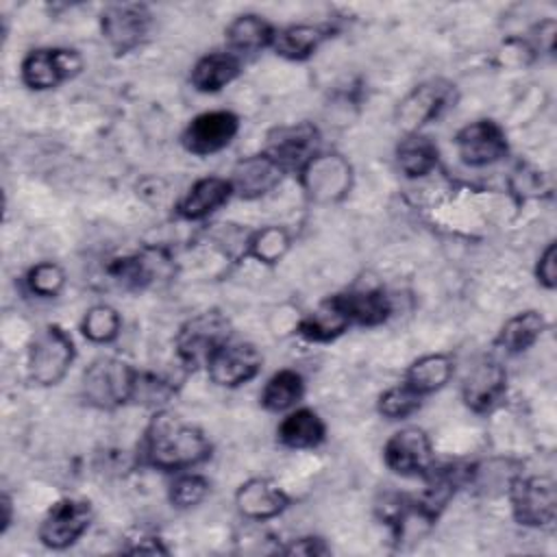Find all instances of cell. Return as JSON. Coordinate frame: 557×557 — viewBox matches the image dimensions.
<instances>
[{
	"instance_id": "cell-1",
	"label": "cell",
	"mask_w": 557,
	"mask_h": 557,
	"mask_svg": "<svg viewBox=\"0 0 557 557\" xmlns=\"http://www.w3.org/2000/svg\"><path fill=\"white\" fill-rule=\"evenodd\" d=\"M209 440L205 433L174 413H157L144 437V457L163 470H181L209 457Z\"/></svg>"
},
{
	"instance_id": "cell-2",
	"label": "cell",
	"mask_w": 557,
	"mask_h": 557,
	"mask_svg": "<svg viewBox=\"0 0 557 557\" xmlns=\"http://www.w3.org/2000/svg\"><path fill=\"white\" fill-rule=\"evenodd\" d=\"M135 376L137 372L128 363L120 359L102 357V359H96L85 370L81 381V394L89 405L100 409H111L133 398Z\"/></svg>"
},
{
	"instance_id": "cell-3",
	"label": "cell",
	"mask_w": 557,
	"mask_h": 557,
	"mask_svg": "<svg viewBox=\"0 0 557 557\" xmlns=\"http://www.w3.org/2000/svg\"><path fill=\"white\" fill-rule=\"evenodd\" d=\"M231 324L228 320L218 311H205L187 320L178 335H176V348L183 363L189 368L207 366L209 359L228 342Z\"/></svg>"
},
{
	"instance_id": "cell-4",
	"label": "cell",
	"mask_w": 557,
	"mask_h": 557,
	"mask_svg": "<svg viewBox=\"0 0 557 557\" xmlns=\"http://www.w3.org/2000/svg\"><path fill=\"white\" fill-rule=\"evenodd\" d=\"M74 359L72 337L57 324L44 326L28 348V374L39 385H57Z\"/></svg>"
},
{
	"instance_id": "cell-5",
	"label": "cell",
	"mask_w": 557,
	"mask_h": 557,
	"mask_svg": "<svg viewBox=\"0 0 557 557\" xmlns=\"http://www.w3.org/2000/svg\"><path fill=\"white\" fill-rule=\"evenodd\" d=\"M513 518L527 527H544L555 520V483L548 476H522L511 483Z\"/></svg>"
},
{
	"instance_id": "cell-6",
	"label": "cell",
	"mask_w": 557,
	"mask_h": 557,
	"mask_svg": "<svg viewBox=\"0 0 557 557\" xmlns=\"http://www.w3.org/2000/svg\"><path fill=\"white\" fill-rule=\"evenodd\" d=\"M91 505L78 498L57 500L39 524V540L50 548H65L74 544L89 527Z\"/></svg>"
},
{
	"instance_id": "cell-7",
	"label": "cell",
	"mask_w": 557,
	"mask_h": 557,
	"mask_svg": "<svg viewBox=\"0 0 557 557\" xmlns=\"http://www.w3.org/2000/svg\"><path fill=\"white\" fill-rule=\"evenodd\" d=\"M83 67L78 52L61 48L33 50L22 61V81L30 89H52Z\"/></svg>"
},
{
	"instance_id": "cell-8",
	"label": "cell",
	"mask_w": 557,
	"mask_h": 557,
	"mask_svg": "<svg viewBox=\"0 0 557 557\" xmlns=\"http://www.w3.org/2000/svg\"><path fill=\"white\" fill-rule=\"evenodd\" d=\"M239 120L231 111H207L196 115L183 133V146L194 154H213L237 135Z\"/></svg>"
},
{
	"instance_id": "cell-9",
	"label": "cell",
	"mask_w": 557,
	"mask_h": 557,
	"mask_svg": "<svg viewBox=\"0 0 557 557\" xmlns=\"http://www.w3.org/2000/svg\"><path fill=\"white\" fill-rule=\"evenodd\" d=\"M383 457L387 468H392L398 474H418L426 472L431 468L433 450L426 433L418 426H407L394 433L385 448Z\"/></svg>"
},
{
	"instance_id": "cell-10",
	"label": "cell",
	"mask_w": 557,
	"mask_h": 557,
	"mask_svg": "<svg viewBox=\"0 0 557 557\" xmlns=\"http://www.w3.org/2000/svg\"><path fill=\"white\" fill-rule=\"evenodd\" d=\"M150 26V13L144 4H115L102 13V35L117 54L133 50Z\"/></svg>"
},
{
	"instance_id": "cell-11",
	"label": "cell",
	"mask_w": 557,
	"mask_h": 557,
	"mask_svg": "<svg viewBox=\"0 0 557 557\" xmlns=\"http://www.w3.org/2000/svg\"><path fill=\"white\" fill-rule=\"evenodd\" d=\"M457 152L468 165H487L507 152L505 133L496 122L479 120L457 133Z\"/></svg>"
},
{
	"instance_id": "cell-12",
	"label": "cell",
	"mask_w": 557,
	"mask_h": 557,
	"mask_svg": "<svg viewBox=\"0 0 557 557\" xmlns=\"http://www.w3.org/2000/svg\"><path fill=\"white\" fill-rule=\"evenodd\" d=\"M261 368V355L250 344L226 342L207 363L209 376L222 387H237L250 381Z\"/></svg>"
},
{
	"instance_id": "cell-13",
	"label": "cell",
	"mask_w": 557,
	"mask_h": 557,
	"mask_svg": "<svg viewBox=\"0 0 557 557\" xmlns=\"http://www.w3.org/2000/svg\"><path fill=\"white\" fill-rule=\"evenodd\" d=\"M318 144V131L311 124H298L289 128H278L270 135L265 154L272 157L285 172L305 170L313 159Z\"/></svg>"
},
{
	"instance_id": "cell-14",
	"label": "cell",
	"mask_w": 557,
	"mask_h": 557,
	"mask_svg": "<svg viewBox=\"0 0 557 557\" xmlns=\"http://www.w3.org/2000/svg\"><path fill=\"white\" fill-rule=\"evenodd\" d=\"M168 257L161 250H141L109 263L107 272L124 289H144L168 272Z\"/></svg>"
},
{
	"instance_id": "cell-15",
	"label": "cell",
	"mask_w": 557,
	"mask_h": 557,
	"mask_svg": "<svg viewBox=\"0 0 557 557\" xmlns=\"http://www.w3.org/2000/svg\"><path fill=\"white\" fill-rule=\"evenodd\" d=\"M505 383L507 374L503 366L496 361H483L474 366V370L463 381V403L472 411H490L505 396Z\"/></svg>"
},
{
	"instance_id": "cell-16",
	"label": "cell",
	"mask_w": 557,
	"mask_h": 557,
	"mask_svg": "<svg viewBox=\"0 0 557 557\" xmlns=\"http://www.w3.org/2000/svg\"><path fill=\"white\" fill-rule=\"evenodd\" d=\"M237 509L252 520H265L281 513L289 498L287 494L268 479H250L239 485L235 494Z\"/></svg>"
},
{
	"instance_id": "cell-17",
	"label": "cell",
	"mask_w": 557,
	"mask_h": 557,
	"mask_svg": "<svg viewBox=\"0 0 557 557\" xmlns=\"http://www.w3.org/2000/svg\"><path fill=\"white\" fill-rule=\"evenodd\" d=\"M283 168L268 154H257L239 161L233 170V189L244 198H257L270 191L283 176Z\"/></svg>"
},
{
	"instance_id": "cell-18",
	"label": "cell",
	"mask_w": 557,
	"mask_h": 557,
	"mask_svg": "<svg viewBox=\"0 0 557 557\" xmlns=\"http://www.w3.org/2000/svg\"><path fill=\"white\" fill-rule=\"evenodd\" d=\"M305 174V183L311 196L315 198H324L331 200L335 196H342L348 187V165L335 157V154H326V157H313L307 168L302 170Z\"/></svg>"
},
{
	"instance_id": "cell-19",
	"label": "cell",
	"mask_w": 557,
	"mask_h": 557,
	"mask_svg": "<svg viewBox=\"0 0 557 557\" xmlns=\"http://www.w3.org/2000/svg\"><path fill=\"white\" fill-rule=\"evenodd\" d=\"M233 194V185L220 176H207L196 181L185 198L178 202V213L187 220H200L222 207Z\"/></svg>"
},
{
	"instance_id": "cell-20",
	"label": "cell",
	"mask_w": 557,
	"mask_h": 557,
	"mask_svg": "<svg viewBox=\"0 0 557 557\" xmlns=\"http://www.w3.org/2000/svg\"><path fill=\"white\" fill-rule=\"evenodd\" d=\"M333 298L346 313L348 322L374 326V324H381L383 320H387V315L392 313V305H389L387 296L379 289L348 292V294L333 296Z\"/></svg>"
},
{
	"instance_id": "cell-21",
	"label": "cell",
	"mask_w": 557,
	"mask_h": 557,
	"mask_svg": "<svg viewBox=\"0 0 557 557\" xmlns=\"http://www.w3.org/2000/svg\"><path fill=\"white\" fill-rule=\"evenodd\" d=\"M453 359L448 355H424L420 359H416L405 374V385H409L413 392H418L420 396L431 394L440 387H444L448 383V379L453 376Z\"/></svg>"
},
{
	"instance_id": "cell-22",
	"label": "cell",
	"mask_w": 557,
	"mask_h": 557,
	"mask_svg": "<svg viewBox=\"0 0 557 557\" xmlns=\"http://www.w3.org/2000/svg\"><path fill=\"white\" fill-rule=\"evenodd\" d=\"M278 440L289 448H313L324 440V422L311 409H296L278 424Z\"/></svg>"
},
{
	"instance_id": "cell-23",
	"label": "cell",
	"mask_w": 557,
	"mask_h": 557,
	"mask_svg": "<svg viewBox=\"0 0 557 557\" xmlns=\"http://www.w3.org/2000/svg\"><path fill=\"white\" fill-rule=\"evenodd\" d=\"M239 72V61L233 52H213L202 57L191 70V83L200 91H218L228 85Z\"/></svg>"
},
{
	"instance_id": "cell-24",
	"label": "cell",
	"mask_w": 557,
	"mask_h": 557,
	"mask_svg": "<svg viewBox=\"0 0 557 557\" xmlns=\"http://www.w3.org/2000/svg\"><path fill=\"white\" fill-rule=\"evenodd\" d=\"M274 39V28L259 15H239L226 28V41L235 52H259Z\"/></svg>"
},
{
	"instance_id": "cell-25",
	"label": "cell",
	"mask_w": 557,
	"mask_h": 557,
	"mask_svg": "<svg viewBox=\"0 0 557 557\" xmlns=\"http://www.w3.org/2000/svg\"><path fill=\"white\" fill-rule=\"evenodd\" d=\"M326 37V30L320 26H311V24H296V26H287L278 33H274L272 46L276 50V54L285 57V59H307Z\"/></svg>"
},
{
	"instance_id": "cell-26",
	"label": "cell",
	"mask_w": 557,
	"mask_h": 557,
	"mask_svg": "<svg viewBox=\"0 0 557 557\" xmlns=\"http://www.w3.org/2000/svg\"><path fill=\"white\" fill-rule=\"evenodd\" d=\"M542 331L544 318L537 311H522L503 324L496 344L503 346L507 352H522L535 344Z\"/></svg>"
},
{
	"instance_id": "cell-27",
	"label": "cell",
	"mask_w": 557,
	"mask_h": 557,
	"mask_svg": "<svg viewBox=\"0 0 557 557\" xmlns=\"http://www.w3.org/2000/svg\"><path fill=\"white\" fill-rule=\"evenodd\" d=\"M348 324L350 322L342 307L335 302V298H329L300 322V335H305L311 342H329L344 333Z\"/></svg>"
},
{
	"instance_id": "cell-28",
	"label": "cell",
	"mask_w": 557,
	"mask_h": 557,
	"mask_svg": "<svg viewBox=\"0 0 557 557\" xmlns=\"http://www.w3.org/2000/svg\"><path fill=\"white\" fill-rule=\"evenodd\" d=\"M446 102H448V87L422 85L403 102L400 115L411 126H420L426 120L437 117V113L446 107Z\"/></svg>"
},
{
	"instance_id": "cell-29",
	"label": "cell",
	"mask_w": 557,
	"mask_h": 557,
	"mask_svg": "<svg viewBox=\"0 0 557 557\" xmlns=\"http://www.w3.org/2000/svg\"><path fill=\"white\" fill-rule=\"evenodd\" d=\"M398 165L407 176H424L437 163V148L429 137L409 135L398 144Z\"/></svg>"
},
{
	"instance_id": "cell-30",
	"label": "cell",
	"mask_w": 557,
	"mask_h": 557,
	"mask_svg": "<svg viewBox=\"0 0 557 557\" xmlns=\"http://www.w3.org/2000/svg\"><path fill=\"white\" fill-rule=\"evenodd\" d=\"M302 379L294 370L276 372L261 392V405L270 411H285L302 398Z\"/></svg>"
},
{
	"instance_id": "cell-31",
	"label": "cell",
	"mask_w": 557,
	"mask_h": 557,
	"mask_svg": "<svg viewBox=\"0 0 557 557\" xmlns=\"http://www.w3.org/2000/svg\"><path fill=\"white\" fill-rule=\"evenodd\" d=\"M81 329H83L87 339L104 344V342H111L117 335L120 315L115 313V309H111L107 305H96L85 313Z\"/></svg>"
},
{
	"instance_id": "cell-32",
	"label": "cell",
	"mask_w": 557,
	"mask_h": 557,
	"mask_svg": "<svg viewBox=\"0 0 557 557\" xmlns=\"http://www.w3.org/2000/svg\"><path fill=\"white\" fill-rule=\"evenodd\" d=\"M420 394L413 392L409 385L400 383L396 387H389L387 392L381 394L379 398V411L385 416V418H405L409 413H413L418 407H420Z\"/></svg>"
},
{
	"instance_id": "cell-33",
	"label": "cell",
	"mask_w": 557,
	"mask_h": 557,
	"mask_svg": "<svg viewBox=\"0 0 557 557\" xmlns=\"http://www.w3.org/2000/svg\"><path fill=\"white\" fill-rule=\"evenodd\" d=\"M26 283H28L33 294L50 298V296H57L61 292V287L65 283V274L57 263L44 261V263H37L35 268H30V272L26 276Z\"/></svg>"
},
{
	"instance_id": "cell-34",
	"label": "cell",
	"mask_w": 557,
	"mask_h": 557,
	"mask_svg": "<svg viewBox=\"0 0 557 557\" xmlns=\"http://www.w3.org/2000/svg\"><path fill=\"white\" fill-rule=\"evenodd\" d=\"M209 492V483L205 476L198 474H183L172 483L170 500L176 507H194L198 505Z\"/></svg>"
},
{
	"instance_id": "cell-35",
	"label": "cell",
	"mask_w": 557,
	"mask_h": 557,
	"mask_svg": "<svg viewBox=\"0 0 557 557\" xmlns=\"http://www.w3.org/2000/svg\"><path fill=\"white\" fill-rule=\"evenodd\" d=\"M287 244H289V239H287L285 231H281V228H263L261 233H257L252 237L250 252L257 259L265 261V263H274L287 250Z\"/></svg>"
},
{
	"instance_id": "cell-36",
	"label": "cell",
	"mask_w": 557,
	"mask_h": 557,
	"mask_svg": "<svg viewBox=\"0 0 557 557\" xmlns=\"http://www.w3.org/2000/svg\"><path fill=\"white\" fill-rule=\"evenodd\" d=\"M555 259H557V250L555 244H548V248L542 252L540 263H537V278L542 285L546 287H555V276H557V268H555Z\"/></svg>"
},
{
	"instance_id": "cell-37",
	"label": "cell",
	"mask_w": 557,
	"mask_h": 557,
	"mask_svg": "<svg viewBox=\"0 0 557 557\" xmlns=\"http://www.w3.org/2000/svg\"><path fill=\"white\" fill-rule=\"evenodd\" d=\"M285 553H296V555H324L329 548L320 537H300L292 546L285 548Z\"/></svg>"
},
{
	"instance_id": "cell-38",
	"label": "cell",
	"mask_w": 557,
	"mask_h": 557,
	"mask_svg": "<svg viewBox=\"0 0 557 557\" xmlns=\"http://www.w3.org/2000/svg\"><path fill=\"white\" fill-rule=\"evenodd\" d=\"M0 507H2V511H4V516H2V531H4V529L9 527V520H11V500H9L7 494H2Z\"/></svg>"
}]
</instances>
